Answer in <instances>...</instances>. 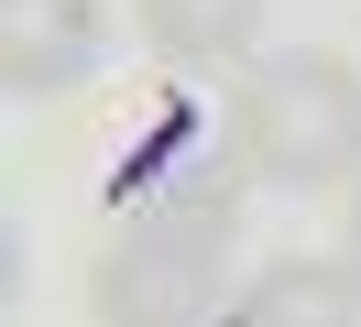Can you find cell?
Returning <instances> with one entry per match:
<instances>
[{
  "mask_svg": "<svg viewBox=\"0 0 361 327\" xmlns=\"http://www.w3.org/2000/svg\"><path fill=\"white\" fill-rule=\"evenodd\" d=\"M263 186L252 174V142H241V109L197 98H154L121 142V174H110V218H142V229H230L241 196Z\"/></svg>",
  "mask_w": 361,
  "mask_h": 327,
  "instance_id": "obj_1",
  "label": "cell"
},
{
  "mask_svg": "<svg viewBox=\"0 0 361 327\" xmlns=\"http://www.w3.org/2000/svg\"><path fill=\"white\" fill-rule=\"evenodd\" d=\"M241 142H252V174L285 196L361 186V65L329 55V44L263 55L241 87Z\"/></svg>",
  "mask_w": 361,
  "mask_h": 327,
  "instance_id": "obj_2",
  "label": "cell"
},
{
  "mask_svg": "<svg viewBox=\"0 0 361 327\" xmlns=\"http://www.w3.org/2000/svg\"><path fill=\"white\" fill-rule=\"evenodd\" d=\"M219 240L230 229H142V218H110L88 262V316L99 327H208L219 316Z\"/></svg>",
  "mask_w": 361,
  "mask_h": 327,
  "instance_id": "obj_3",
  "label": "cell"
},
{
  "mask_svg": "<svg viewBox=\"0 0 361 327\" xmlns=\"http://www.w3.org/2000/svg\"><path fill=\"white\" fill-rule=\"evenodd\" d=\"M110 65V0H0V87L77 98Z\"/></svg>",
  "mask_w": 361,
  "mask_h": 327,
  "instance_id": "obj_4",
  "label": "cell"
},
{
  "mask_svg": "<svg viewBox=\"0 0 361 327\" xmlns=\"http://www.w3.org/2000/svg\"><path fill=\"white\" fill-rule=\"evenodd\" d=\"M219 327H361V273L339 251H285L230 283Z\"/></svg>",
  "mask_w": 361,
  "mask_h": 327,
  "instance_id": "obj_5",
  "label": "cell"
},
{
  "mask_svg": "<svg viewBox=\"0 0 361 327\" xmlns=\"http://www.w3.org/2000/svg\"><path fill=\"white\" fill-rule=\"evenodd\" d=\"M132 22L164 65H241L263 33V0H132Z\"/></svg>",
  "mask_w": 361,
  "mask_h": 327,
  "instance_id": "obj_6",
  "label": "cell"
},
{
  "mask_svg": "<svg viewBox=\"0 0 361 327\" xmlns=\"http://www.w3.org/2000/svg\"><path fill=\"white\" fill-rule=\"evenodd\" d=\"M339 262L361 273V186H350V218H339Z\"/></svg>",
  "mask_w": 361,
  "mask_h": 327,
  "instance_id": "obj_7",
  "label": "cell"
}]
</instances>
